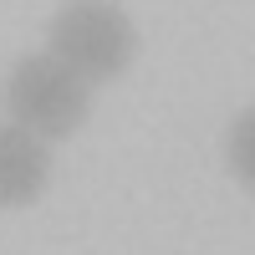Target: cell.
<instances>
[{"instance_id": "cell-1", "label": "cell", "mask_w": 255, "mask_h": 255, "mask_svg": "<svg viewBox=\"0 0 255 255\" xmlns=\"http://www.w3.org/2000/svg\"><path fill=\"white\" fill-rule=\"evenodd\" d=\"M5 108L15 128L36 133L41 143L72 138L92 113V82L77 77L61 56L36 51V56H20L15 72L5 77Z\"/></svg>"}, {"instance_id": "cell-2", "label": "cell", "mask_w": 255, "mask_h": 255, "mask_svg": "<svg viewBox=\"0 0 255 255\" xmlns=\"http://www.w3.org/2000/svg\"><path fill=\"white\" fill-rule=\"evenodd\" d=\"M51 56H61L87 82H113L138 56V31L108 0H72L51 20Z\"/></svg>"}, {"instance_id": "cell-3", "label": "cell", "mask_w": 255, "mask_h": 255, "mask_svg": "<svg viewBox=\"0 0 255 255\" xmlns=\"http://www.w3.org/2000/svg\"><path fill=\"white\" fill-rule=\"evenodd\" d=\"M51 179V153L46 143L26 128L5 123L0 128V209H26L41 199V189Z\"/></svg>"}, {"instance_id": "cell-4", "label": "cell", "mask_w": 255, "mask_h": 255, "mask_svg": "<svg viewBox=\"0 0 255 255\" xmlns=\"http://www.w3.org/2000/svg\"><path fill=\"white\" fill-rule=\"evenodd\" d=\"M230 174L250 184V113H240L235 128H230Z\"/></svg>"}]
</instances>
